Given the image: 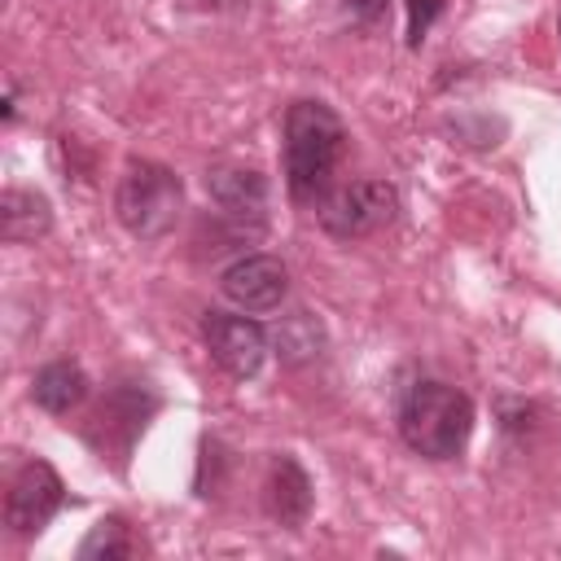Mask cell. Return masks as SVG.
I'll return each mask as SVG.
<instances>
[{"instance_id": "6da1fadb", "label": "cell", "mask_w": 561, "mask_h": 561, "mask_svg": "<svg viewBox=\"0 0 561 561\" xmlns=\"http://www.w3.org/2000/svg\"><path fill=\"white\" fill-rule=\"evenodd\" d=\"M346 153V127L324 101H294L285 114V188L302 206L329 197L333 171Z\"/></svg>"}, {"instance_id": "7a4b0ae2", "label": "cell", "mask_w": 561, "mask_h": 561, "mask_svg": "<svg viewBox=\"0 0 561 561\" xmlns=\"http://www.w3.org/2000/svg\"><path fill=\"white\" fill-rule=\"evenodd\" d=\"M399 434L425 460H451L473 434V399L447 381L416 377L399 390Z\"/></svg>"}, {"instance_id": "3957f363", "label": "cell", "mask_w": 561, "mask_h": 561, "mask_svg": "<svg viewBox=\"0 0 561 561\" xmlns=\"http://www.w3.org/2000/svg\"><path fill=\"white\" fill-rule=\"evenodd\" d=\"M184 210V184L171 167L131 158L114 188V215L136 241H158L175 228Z\"/></svg>"}, {"instance_id": "277c9868", "label": "cell", "mask_w": 561, "mask_h": 561, "mask_svg": "<svg viewBox=\"0 0 561 561\" xmlns=\"http://www.w3.org/2000/svg\"><path fill=\"white\" fill-rule=\"evenodd\" d=\"M394 215H399V188L386 180H359V184H346L320 202V224L337 241L368 237V232L386 228Z\"/></svg>"}, {"instance_id": "5b68a950", "label": "cell", "mask_w": 561, "mask_h": 561, "mask_svg": "<svg viewBox=\"0 0 561 561\" xmlns=\"http://www.w3.org/2000/svg\"><path fill=\"white\" fill-rule=\"evenodd\" d=\"M202 337H206V351L210 359L232 373V377H254L263 368V355H267V333L263 324H254L250 316H232V311H206L202 316Z\"/></svg>"}, {"instance_id": "8992f818", "label": "cell", "mask_w": 561, "mask_h": 561, "mask_svg": "<svg viewBox=\"0 0 561 561\" xmlns=\"http://www.w3.org/2000/svg\"><path fill=\"white\" fill-rule=\"evenodd\" d=\"M66 500V486L57 478V469L48 460H31L18 469V478L9 482V495H4V522L18 530V535H35L48 526V517L61 508Z\"/></svg>"}, {"instance_id": "52a82bcc", "label": "cell", "mask_w": 561, "mask_h": 561, "mask_svg": "<svg viewBox=\"0 0 561 561\" xmlns=\"http://www.w3.org/2000/svg\"><path fill=\"white\" fill-rule=\"evenodd\" d=\"M219 289L241 311H276L289 289V272L276 254H241L237 263L224 267Z\"/></svg>"}, {"instance_id": "ba28073f", "label": "cell", "mask_w": 561, "mask_h": 561, "mask_svg": "<svg viewBox=\"0 0 561 561\" xmlns=\"http://www.w3.org/2000/svg\"><path fill=\"white\" fill-rule=\"evenodd\" d=\"M206 193L210 202L237 219V224H263V210H267V180L250 167H215L206 171Z\"/></svg>"}, {"instance_id": "9c48e42d", "label": "cell", "mask_w": 561, "mask_h": 561, "mask_svg": "<svg viewBox=\"0 0 561 561\" xmlns=\"http://www.w3.org/2000/svg\"><path fill=\"white\" fill-rule=\"evenodd\" d=\"M267 513L289 530H298L311 513V478L294 456H276L267 469Z\"/></svg>"}, {"instance_id": "30bf717a", "label": "cell", "mask_w": 561, "mask_h": 561, "mask_svg": "<svg viewBox=\"0 0 561 561\" xmlns=\"http://www.w3.org/2000/svg\"><path fill=\"white\" fill-rule=\"evenodd\" d=\"M53 228V206L44 193L31 188H4L0 193V237L22 245V241H39Z\"/></svg>"}, {"instance_id": "8fae6325", "label": "cell", "mask_w": 561, "mask_h": 561, "mask_svg": "<svg viewBox=\"0 0 561 561\" xmlns=\"http://www.w3.org/2000/svg\"><path fill=\"white\" fill-rule=\"evenodd\" d=\"M31 399L53 412V416H66L70 408H79L88 399V373L70 359H57V364H44L31 381Z\"/></svg>"}, {"instance_id": "7c38bea8", "label": "cell", "mask_w": 561, "mask_h": 561, "mask_svg": "<svg viewBox=\"0 0 561 561\" xmlns=\"http://www.w3.org/2000/svg\"><path fill=\"white\" fill-rule=\"evenodd\" d=\"M272 342H276V355H280L285 364H302V359H316V355H320V346H324V324H320L307 307H298V311H289V316L276 320Z\"/></svg>"}, {"instance_id": "4fadbf2b", "label": "cell", "mask_w": 561, "mask_h": 561, "mask_svg": "<svg viewBox=\"0 0 561 561\" xmlns=\"http://www.w3.org/2000/svg\"><path fill=\"white\" fill-rule=\"evenodd\" d=\"M131 535H127V522L123 517H101L92 530H88V539L79 543V561H123V557H131Z\"/></svg>"}, {"instance_id": "5bb4252c", "label": "cell", "mask_w": 561, "mask_h": 561, "mask_svg": "<svg viewBox=\"0 0 561 561\" xmlns=\"http://www.w3.org/2000/svg\"><path fill=\"white\" fill-rule=\"evenodd\" d=\"M438 13H443V0H408V44L412 48H421V39Z\"/></svg>"}, {"instance_id": "9a60e30c", "label": "cell", "mask_w": 561, "mask_h": 561, "mask_svg": "<svg viewBox=\"0 0 561 561\" xmlns=\"http://www.w3.org/2000/svg\"><path fill=\"white\" fill-rule=\"evenodd\" d=\"M355 13L359 18H377L381 13V0H355Z\"/></svg>"}, {"instance_id": "2e32d148", "label": "cell", "mask_w": 561, "mask_h": 561, "mask_svg": "<svg viewBox=\"0 0 561 561\" xmlns=\"http://www.w3.org/2000/svg\"><path fill=\"white\" fill-rule=\"evenodd\" d=\"M557 35H561V18H557Z\"/></svg>"}]
</instances>
